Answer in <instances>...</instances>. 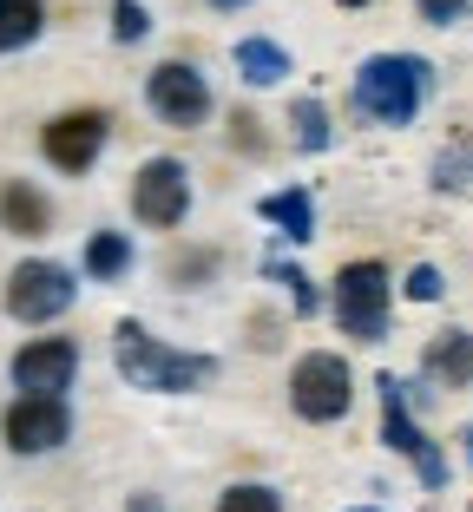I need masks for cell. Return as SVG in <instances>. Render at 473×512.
<instances>
[{"label":"cell","mask_w":473,"mask_h":512,"mask_svg":"<svg viewBox=\"0 0 473 512\" xmlns=\"http://www.w3.org/2000/svg\"><path fill=\"white\" fill-rule=\"evenodd\" d=\"M112 355H119V375L132 381V388H145V394H191V388H204V381H217V355L171 348L132 316L112 329Z\"/></svg>","instance_id":"1"},{"label":"cell","mask_w":473,"mask_h":512,"mask_svg":"<svg viewBox=\"0 0 473 512\" xmlns=\"http://www.w3.org/2000/svg\"><path fill=\"white\" fill-rule=\"evenodd\" d=\"M428 92H434L428 60H414V53H375V60L355 66L349 99L368 125H414V112H421Z\"/></svg>","instance_id":"2"},{"label":"cell","mask_w":473,"mask_h":512,"mask_svg":"<svg viewBox=\"0 0 473 512\" xmlns=\"http://www.w3.org/2000/svg\"><path fill=\"white\" fill-rule=\"evenodd\" d=\"M388 296H395V283H388L382 263H342L336 276V322L342 335H355V342H382L388 335Z\"/></svg>","instance_id":"3"},{"label":"cell","mask_w":473,"mask_h":512,"mask_svg":"<svg viewBox=\"0 0 473 512\" xmlns=\"http://www.w3.org/2000/svg\"><path fill=\"white\" fill-rule=\"evenodd\" d=\"M375 394H382V440L401 453V460H408L414 473H421V486H428V493H441V486H447V453L434 447L421 427H414V414H408V381H401V375H382V381H375Z\"/></svg>","instance_id":"4"},{"label":"cell","mask_w":473,"mask_h":512,"mask_svg":"<svg viewBox=\"0 0 473 512\" xmlns=\"http://www.w3.org/2000/svg\"><path fill=\"white\" fill-rule=\"evenodd\" d=\"M79 283L66 263H46V256H27V263H14V276H7V316L14 322H60L66 309H73Z\"/></svg>","instance_id":"5"},{"label":"cell","mask_w":473,"mask_h":512,"mask_svg":"<svg viewBox=\"0 0 473 512\" xmlns=\"http://www.w3.org/2000/svg\"><path fill=\"white\" fill-rule=\"evenodd\" d=\"M349 401H355V375H349L342 355H322V348H316V355H303V362L290 368V407L303 414L309 427L342 421Z\"/></svg>","instance_id":"6"},{"label":"cell","mask_w":473,"mask_h":512,"mask_svg":"<svg viewBox=\"0 0 473 512\" xmlns=\"http://www.w3.org/2000/svg\"><path fill=\"white\" fill-rule=\"evenodd\" d=\"M145 106H152V119L178 125V132H198V125L211 119V86H204L198 66L165 60V66L145 73Z\"/></svg>","instance_id":"7"},{"label":"cell","mask_w":473,"mask_h":512,"mask_svg":"<svg viewBox=\"0 0 473 512\" xmlns=\"http://www.w3.org/2000/svg\"><path fill=\"white\" fill-rule=\"evenodd\" d=\"M106 138H112V119H106V112H92V106L60 112V119H46V125H40V151H46V165H60L66 178H86V171L99 165Z\"/></svg>","instance_id":"8"},{"label":"cell","mask_w":473,"mask_h":512,"mask_svg":"<svg viewBox=\"0 0 473 512\" xmlns=\"http://www.w3.org/2000/svg\"><path fill=\"white\" fill-rule=\"evenodd\" d=\"M132 211L152 230H178L184 211H191V171L178 158H145L132 178Z\"/></svg>","instance_id":"9"},{"label":"cell","mask_w":473,"mask_h":512,"mask_svg":"<svg viewBox=\"0 0 473 512\" xmlns=\"http://www.w3.org/2000/svg\"><path fill=\"white\" fill-rule=\"evenodd\" d=\"M0 434H7L14 453H53V447H66V434H73V414H66L60 394H20V401L7 407Z\"/></svg>","instance_id":"10"},{"label":"cell","mask_w":473,"mask_h":512,"mask_svg":"<svg viewBox=\"0 0 473 512\" xmlns=\"http://www.w3.org/2000/svg\"><path fill=\"white\" fill-rule=\"evenodd\" d=\"M73 375H79V342H66V335H40L14 355V388L27 394H60L73 388Z\"/></svg>","instance_id":"11"},{"label":"cell","mask_w":473,"mask_h":512,"mask_svg":"<svg viewBox=\"0 0 473 512\" xmlns=\"http://www.w3.org/2000/svg\"><path fill=\"white\" fill-rule=\"evenodd\" d=\"M0 230H7V237H27V243L53 230V204L40 197V184H27V178L0 184Z\"/></svg>","instance_id":"12"},{"label":"cell","mask_w":473,"mask_h":512,"mask_svg":"<svg viewBox=\"0 0 473 512\" xmlns=\"http://www.w3.org/2000/svg\"><path fill=\"white\" fill-rule=\"evenodd\" d=\"M421 375L434 388H473V335L467 329H441L421 348Z\"/></svg>","instance_id":"13"},{"label":"cell","mask_w":473,"mask_h":512,"mask_svg":"<svg viewBox=\"0 0 473 512\" xmlns=\"http://www.w3.org/2000/svg\"><path fill=\"white\" fill-rule=\"evenodd\" d=\"M237 73H244V86H283L290 79V53L276 40H263V33H250V40H237Z\"/></svg>","instance_id":"14"},{"label":"cell","mask_w":473,"mask_h":512,"mask_svg":"<svg viewBox=\"0 0 473 512\" xmlns=\"http://www.w3.org/2000/svg\"><path fill=\"white\" fill-rule=\"evenodd\" d=\"M257 217H263V224H276L290 243H309V237H316V204H309V191H276V197H263Z\"/></svg>","instance_id":"15"},{"label":"cell","mask_w":473,"mask_h":512,"mask_svg":"<svg viewBox=\"0 0 473 512\" xmlns=\"http://www.w3.org/2000/svg\"><path fill=\"white\" fill-rule=\"evenodd\" d=\"M125 270H132V237H125V230H92L86 276H92V283H119Z\"/></svg>","instance_id":"16"},{"label":"cell","mask_w":473,"mask_h":512,"mask_svg":"<svg viewBox=\"0 0 473 512\" xmlns=\"http://www.w3.org/2000/svg\"><path fill=\"white\" fill-rule=\"evenodd\" d=\"M46 33V0H0V53H20Z\"/></svg>","instance_id":"17"},{"label":"cell","mask_w":473,"mask_h":512,"mask_svg":"<svg viewBox=\"0 0 473 512\" xmlns=\"http://www.w3.org/2000/svg\"><path fill=\"white\" fill-rule=\"evenodd\" d=\"M290 125H296V151H329V138H336V125H329V106H322L316 92H303V99H290Z\"/></svg>","instance_id":"18"},{"label":"cell","mask_w":473,"mask_h":512,"mask_svg":"<svg viewBox=\"0 0 473 512\" xmlns=\"http://www.w3.org/2000/svg\"><path fill=\"white\" fill-rule=\"evenodd\" d=\"M467 184H473V138H460L434 158V191H467Z\"/></svg>","instance_id":"19"},{"label":"cell","mask_w":473,"mask_h":512,"mask_svg":"<svg viewBox=\"0 0 473 512\" xmlns=\"http://www.w3.org/2000/svg\"><path fill=\"white\" fill-rule=\"evenodd\" d=\"M145 33H152V14H145V0H112V40L138 46Z\"/></svg>","instance_id":"20"},{"label":"cell","mask_w":473,"mask_h":512,"mask_svg":"<svg viewBox=\"0 0 473 512\" xmlns=\"http://www.w3.org/2000/svg\"><path fill=\"white\" fill-rule=\"evenodd\" d=\"M270 276H276V283H283V289H290V302H296V316H316V309H322L316 283H309V276L296 270V263H270Z\"/></svg>","instance_id":"21"},{"label":"cell","mask_w":473,"mask_h":512,"mask_svg":"<svg viewBox=\"0 0 473 512\" xmlns=\"http://www.w3.org/2000/svg\"><path fill=\"white\" fill-rule=\"evenodd\" d=\"M217 512H283V506H276V493H270V486L244 480V486H230V493L217 499Z\"/></svg>","instance_id":"22"},{"label":"cell","mask_w":473,"mask_h":512,"mask_svg":"<svg viewBox=\"0 0 473 512\" xmlns=\"http://www.w3.org/2000/svg\"><path fill=\"white\" fill-rule=\"evenodd\" d=\"M401 289H408V296L414 302H441V270H434V263H414V270H408V283H401Z\"/></svg>","instance_id":"23"},{"label":"cell","mask_w":473,"mask_h":512,"mask_svg":"<svg viewBox=\"0 0 473 512\" xmlns=\"http://www.w3.org/2000/svg\"><path fill=\"white\" fill-rule=\"evenodd\" d=\"M414 7H421V20H428V27H454V20H467L473 0H414Z\"/></svg>","instance_id":"24"},{"label":"cell","mask_w":473,"mask_h":512,"mask_svg":"<svg viewBox=\"0 0 473 512\" xmlns=\"http://www.w3.org/2000/svg\"><path fill=\"white\" fill-rule=\"evenodd\" d=\"M125 512H165V499H158V493H132V499H125Z\"/></svg>","instance_id":"25"},{"label":"cell","mask_w":473,"mask_h":512,"mask_svg":"<svg viewBox=\"0 0 473 512\" xmlns=\"http://www.w3.org/2000/svg\"><path fill=\"white\" fill-rule=\"evenodd\" d=\"M211 7H217V14H244L250 0H211Z\"/></svg>","instance_id":"26"},{"label":"cell","mask_w":473,"mask_h":512,"mask_svg":"<svg viewBox=\"0 0 473 512\" xmlns=\"http://www.w3.org/2000/svg\"><path fill=\"white\" fill-rule=\"evenodd\" d=\"M460 440H467V460H473V427H467V434H460Z\"/></svg>","instance_id":"27"},{"label":"cell","mask_w":473,"mask_h":512,"mask_svg":"<svg viewBox=\"0 0 473 512\" xmlns=\"http://www.w3.org/2000/svg\"><path fill=\"white\" fill-rule=\"evenodd\" d=\"M336 7H368V0H336Z\"/></svg>","instance_id":"28"},{"label":"cell","mask_w":473,"mask_h":512,"mask_svg":"<svg viewBox=\"0 0 473 512\" xmlns=\"http://www.w3.org/2000/svg\"><path fill=\"white\" fill-rule=\"evenodd\" d=\"M349 512H375V506H349Z\"/></svg>","instance_id":"29"},{"label":"cell","mask_w":473,"mask_h":512,"mask_svg":"<svg viewBox=\"0 0 473 512\" xmlns=\"http://www.w3.org/2000/svg\"><path fill=\"white\" fill-rule=\"evenodd\" d=\"M467 512H473V506H467Z\"/></svg>","instance_id":"30"}]
</instances>
